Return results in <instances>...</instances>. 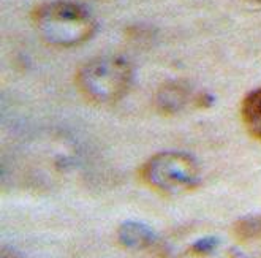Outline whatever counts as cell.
Instances as JSON below:
<instances>
[{
    "instance_id": "obj_9",
    "label": "cell",
    "mask_w": 261,
    "mask_h": 258,
    "mask_svg": "<svg viewBox=\"0 0 261 258\" xmlns=\"http://www.w3.org/2000/svg\"><path fill=\"white\" fill-rule=\"evenodd\" d=\"M0 258H21V256H19V253H16L14 250L2 249V253H0Z\"/></svg>"
},
{
    "instance_id": "obj_10",
    "label": "cell",
    "mask_w": 261,
    "mask_h": 258,
    "mask_svg": "<svg viewBox=\"0 0 261 258\" xmlns=\"http://www.w3.org/2000/svg\"><path fill=\"white\" fill-rule=\"evenodd\" d=\"M249 2H252V4H258V5H261V0H249Z\"/></svg>"
},
{
    "instance_id": "obj_5",
    "label": "cell",
    "mask_w": 261,
    "mask_h": 258,
    "mask_svg": "<svg viewBox=\"0 0 261 258\" xmlns=\"http://www.w3.org/2000/svg\"><path fill=\"white\" fill-rule=\"evenodd\" d=\"M155 235L147 225L140 222H124L117 228V242L128 250H144L149 249Z\"/></svg>"
},
{
    "instance_id": "obj_4",
    "label": "cell",
    "mask_w": 261,
    "mask_h": 258,
    "mask_svg": "<svg viewBox=\"0 0 261 258\" xmlns=\"http://www.w3.org/2000/svg\"><path fill=\"white\" fill-rule=\"evenodd\" d=\"M190 100V92L186 86L179 83L163 84L155 95V108L163 116H174Z\"/></svg>"
},
{
    "instance_id": "obj_6",
    "label": "cell",
    "mask_w": 261,
    "mask_h": 258,
    "mask_svg": "<svg viewBox=\"0 0 261 258\" xmlns=\"http://www.w3.org/2000/svg\"><path fill=\"white\" fill-rule=\"evenodd\" d=\"M241 119L252 138L261 141V87L244 97L241 103Z\"/></svg>"
},
{
    "instance_id": "obj_1",
    "label": "cell",
    "mask_w": 261,
    "mask_h": 258,
    "mask_svg": "<svg viewBox=\"0 0 261 258\" xmlns=\"http://www.w3.org/2000/svg\"><path fill=\"white\" fill-rule=\"evenodd\" d=\"M32 22L40 38L56 48L80 46L94 37L97 30L95 19L86 8L65 0L35 7Z\"/></svg>"
},
{
    "instance_id": "obj_2",
    "label": "cell",
    "mask_w": 261,
    "mask_h": 258,
    "mask_svg": "<svg viewBox=\"0 0 261 258\" xmlns=\"http://www.w3.org/2000/svg\"><path fill=\"white\" fill-rule=\"evenodd\" d=\"M133 81V68L119 56L94 57L83 64L74 74L80 94L92 105L106 106L124 98Z\"/></svg>"
},
{
    "instance_id": "obj_8",
    "label": "cell",
    "mask_w": 261,
    "mask_h": 258,
    "mask_svg": "<svg viewBox=\"0 0 261 258\" xmlns=\"http://www.w3.org/2000/svg\"><path fill=\"white\" fill-rule=\"evenodd\" d=\"M216 247H217L216 238H203V239H198L195 244L190 246L189 253L193 256H206V255L212 253Z\"/></svg>"
},
{
    "instance_id": "obj_7",
    "label": "cell",
    "mask_w": 261,
    "mask_h": 258,
    "mask_svg": "<svg viewBox=\"0 0 261 258\" xmlns=\"http://www.w3.org/2000/svg\"><path fill=\"white\" fill-rule=\"evenodd\" d=\"M233 236L241 242L261 241V214L245 216L231 226Z\"/></svg>"
},
{
    "instance_id": "obj_3",
    "label": "cell",
    "mask_w": 261,
    "mask_h": 258,
    "mask_svg": "<svg viewBox=\"0 0 261 258\" xmlns=\"http://www.w3.org/2000/svg\"><path fill=\"white\" fill-rule=\"evenodd\" d=\"M138 177L162 196H179L199 186V166L189 154L166 150L149 157L138 170Z\"/></svg>"
}]
</instances>
